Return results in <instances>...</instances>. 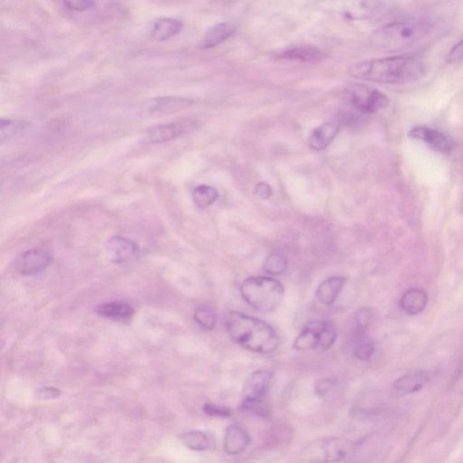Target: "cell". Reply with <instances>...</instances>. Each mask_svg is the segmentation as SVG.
<instances>
[{"mask_svg":"<svg viewBox=\"0 0 463 463\" xmlns=\"http://www.w3.org/2000/svg\"><path fill=\"white\" fill-rule=\"evenodd\" d=\"M183 28V24L178 19L162 18L154 23L151 30L152 39L157 41H166L178 35Z\"/></svg>","mask_w":463,"mask_h":463,"instance_id":"cell-20","label":"cell"},{"mask_svg":"<svg viewBox=\"0 0 463 463\" xmlns=\"http://www.w3.org/2000/svg\"><path fill=\"white\" fill-rule=\"evenodd\" d=\"M354 451V445L342 438H327L316 441L303 449L300 457L310 462H342Z\"/></svg>","mask_w":463,"mask_h":463,"instance_id":"cell-6","label":"cell"},{"mask_svg":"<svg viewBox=\"0 0 463 463\" xmlns=\"http://www.w3.org/2000/svg\"><path fill=\"white\" fill-rule=\"evenodd\" d=\"M251 444V437L241 425L231 424L226 429L223 448L226 454L238 455Z\"/></svg>","mask_w":463,"mask_h":463,"instance_id":"cell-13","label":"cell"},{"mask_svg":"<svg viewBox=\"0 0 463 463\" xmlns=\"http://www.w3.org/2000/svg\"><path fill=\"white\" fill-rule=\"evenodd\" d=\"M107 248L111 259L116 263L130 262L140 255V248L136 243L120 235L111 238L107 243Z\"/></svg>","mask_w":463,"mask_h":463,"instance_id":"cell-14","label":"cell"},{"mask_svg":"<svg viewBox=\"0 0 463 463\" xmlns=\"http://www.w3.org/2000/svg\"><path fill=\"white\" fill-rule=\"evenodd\" d=\"M337 385L334 378H324L315 385V393L321 400H330L335 394Z\"/></svg>","mask_w":463,"mask_h":463,"instance_id":"cell-30","label":"cell"},{"mask_svg":"<svg viewBox=\"0 0 463 463\" xmlns=\"http://www.w3.org/2000/svg\"><path fill=\"white\" fill-rule=\"evenodd\" d=\"M194 320L199 327L205 330H211L215 327L218 316L215 310L209 307H199L195 310Z\"/></svg>","mask_w":463,"mask_h":463,"instance_id":"cell-27","label":"cell"},{"mask_svg":"<svg viewBox=\"0 0 463 463\" xmlns=\"http://www.w3.org/2000/svg\"><path fill=\"white\" fill-rule=\"evenodd\" d=\"M428 303L427 292L419 288L409 289L402 295L400 306L408 315L415 316L422 313Z\"/></svg>","mask_w":463,"mask_h":463,"instance_id":"cell-17","label":"cell"},{"mask_svg":"<svg viewBox=\"0 0 463 463\" xmlns=\"http://www.w3.org/2000/svg\"><path fill=\"white\" fill-rule=\"evenodd\" d=\"M255 192L259 198L262 199H268L271 198L273 194V189L271 185L269 184L265 183V182H261L255 185Z\"/></svg>","mask_w":463,"mask_h":463,"instance_id":"cell-35","label":"cell"},{"mask_svg":"<svg viewBox=\"0 0 463 463\" xmlns=\"http://www.w3.org/2000/svg\"><path fill=\"white\" fill-rule=\"evenodd\" d=\"M203 410L205 414L210 415V417L224 418L229 417L232 414L231 409L214 404H205Z\"/></svg>","mask_w":463,"mask_h":463,"instance_id":"cell-32","label":"cell"},{"mask_svg":"<svg viewBox=\"0 0 463 463\" xmlns=\"http://www.w3.org/2000/svg\"><path fill=\"white\" fill-rule=\"evenodd\" d=\"M96 312L108 319L125 321L133 317L134 309L128 303L113 302L101 304L97 307Z\"/></svg>","mask_w":463,"mask_h":463,"instance_id":"cell-21","label":"cell"},{"mask_svg":"<svg viewBox=\"0 0 463 463\" xmlns=\"http://www.w3.org/2000/svg\"><path fill=\"white\" fill-rule=\"evenodd\" d=\"M344 98L353 109L363 114L376 113L390 104L385 93L362 83L350 84L344 91Z\"/></svg>","mask_w":463,"mask_h":463,"instance_id":"cell-7","label":"cell"},{"mask_svg":"<svg viewBox=\"0 0 463 463\" xmlns=\"http://www.w3.org/2000/svg\"><path fill=\"white\" fill-rule=\"evenodd\" d=\"M354 356L360 361H368L374 356L376 347L367 334L355 335Z\"/></svg>","mask_w":463,"mask_h":463,"instance_id":"cell-25","label":"cell"},{"mask_svg":"<svg viewBox=\"0 0 463 463\" xmlns=\"http://www.w3.org/2000/svg\"><path fill=\"white\" fill-rule=\"evenodd\" d=\"M218 191L208 185H198L192 192L193 201L199 208L210 207L218 200Z\"/></svg>","mask_w":463,"mask_h":463,"instance_id":"cell-23","label":"cell"},{"mask_svg":"<svg viewBox=\"0 0 463 463\" xmlns=\"http://www.w3.org/2000/svg\"><path fill=\"white\" fill-rule=\"evenodd\" d=\"M324 53L312 46H295L280 51L277 55L280 59L299 61L304 63H317L324 58Z\"/></svg>","mask_w":463,"mask_h":463,"instance_id":"cell-18","label":"cell"},{"mask_svg":"<svg viewBox=\"0 0 463 463\" xmlns=\"http://www.w3.org/2000/svg\"><path fill=\"white\" fill-rule=\"evenodd\" d=\"M287 267H288V261L286 257L280 253H272L267 257L263 263V270L272 275H283L286 272Z\"/></svg>","mask_w":463,"mask_h":463,"instance_id":"cell-26","label":"cell"},{"mask_svg":"<svg viewBox=\"0 0 463 463\" xmlns=\"http://www.w3.org/2000/svg\"><path fill=\"white\" fill-rule=\"evenodd\" d=\"M52 261L50 253L43 249H32L23 253L16 260L15 268L23 275H36L49 266Z\"/></svg>","mask_w":463,"mask_h":463,"instance_id":"cell-9","label":"cell"},{"mask_svg":"<svg viewBox=\"0 0 463 463\" xmlns=\"http://www.w3.org/2000/svg\"><path fill=\"white\" fill-rule=\"evenodd\" d=\"M240 292L248 305L262 312L277 309L285 296L282 283L266 276L250 277L243 280Z\"/></svg>","mask_w":463,"mask_h":463,"instance_id":"cell-4","label":"cell"},{"mask_svg":"<svg viewBox=\"0 0 463 463\" xmlns=\"http://www.w3.org/2000/svg\"><path fill=\"white\" fill-rule=\"evenodd\" d=\"M197 125L193 121H183L168 124L157 125L148 130L147 137L151 143H164L175 140L185 133L194 131Z\"/></svg>","mask_w":463,"mask_h":463,"instance_id":"cell-10","label":"cell"},{"mask_svg":"<svg viewBox=\"0 0 463 463\" xmlns=\"http://www.w3.org/2000/svg\"><path fill=\"white\" fill-rule=\"evenodd\" d=\"M347 278L343 276H332L323 280L317 287L316 296L323 305L330 306L339 298L342 292Z\"/></svg>","mask_w":463,"mask_h":463,"instance_id":"cell-16","label":"cell"},{"mask_svg":"<svg viewBox=\"0 0 463 463\" xmlns=\"http://www.w3.org/2000/svg\"><path fill=\"white\" fill-rule=\"evenodd\" d=\"M349 72L358 80L397 86L424 78L427 66L414 57L397 56L354 63Z\"/></svg>","mask_w":463,"mask_h":463,"instance_id":"cell-1","label":"cell"},{"mask_svg":"<svg viewBox=\"0 0 463 463\" xmlns=\"http://www.w3.org/2000/svg\"><path fill=\"white\" fill-rule=\"evenodd\" d=\"M430 377L425 371L411 372L398 378L393 385V392L398 397H407L421 391L428 384Z\"/></svg>","mask_w":463,"mask_h":463,"instance_id":"cell-12","label":"cell"},{"mask_svg":"<svg viewBox=\"0 0 463 463\" xmlns=\"http://www.w3.org/2000/svg\"><path fill=\"white\" fill-rule=\"evenodd\" d=\"M225 326L230 337L243 349L262 355L275 353L280 339L265 321L238 312L228 313Z\"/></svg>","mask_w":463,"mask_h":463,"instance_id":"cell-2","label":"cell"},{"mask_svg":"<svg viewBox=\"0 0 463 463\" xmlns=\"http://www.w3.org/2000/svg\"><path fill=\"white\" fill-rule=\"evenodd\" d=\"M337 333L330 321L313 320L307 323L293 343L297 350H327L335 344Z\"/></svg>","mask_w":463,"mask_h":463,"instance_id":"cell-5","label":"cell"},{"mask_svg":"<svg viewBox=\"0 0 463 463\" xmlns=\"http://www.w3.org/2000/svg\"><path fill=\"white\" fill-rule=\"evenodd\" d=\"M449 63H458L463 62V39L452 47L447 56Z\"/></svg>","mask_w":463,"mask_h":463,"instance_id":"cell-34","label":"cell"},{"mask_svg":"<svg viewBox=\"0 0 463 463\" xmlns=\"http://www.w3.org/2000/svg\"><path fill=\"white\" fill-rule=\"evenodd\" d=\"M374 319V313L370 309L364 307L358 310L355 317V335L357 334H366Z\"/></svg>","mask_w":463,"mask_h":463,"instance_id":"cell-29","label":"cell"},{"mask_svg":"<svg viewBox=\"0 0 463 463\" xmlns=\"http://www.w3.org/2000/svg\"><path fill=\"white\" fill-rule=\"evenodd\" d=\"M275 374L272 370L253 372L243 387L245 400H263L272 387Z\"/></svg>","mask_w":463,"mask_h":463,"instance_id":"cell-11","label":"cell"},{"mask_svg":"<svg viewBox=\"0 0 463 463\" xmlns=\"http://www.w3.org/2000/svg\"><path fill=\"white\" fill-rule=\"evenodd\" d=\"M431 30L430 23L422 20L393 22L375 32L373 43L377 49L395 52L422 41L430 34Z\"/></svg>","mask_w":463,"mask_h":463,"instance_id":"cell-3","label":"cell"},{"mask_svg":"<svg viewBox=\"0 0 463 463\" xmlns=\"http://www.w3.org/2000/svg\"><path fill=\"white\" fill-rule=\"evenodd\" d=\"M181 441L185 447L192 451H207L211 447V440L209 436L200 431H191L185 432L181 436Z\"/></svg>","mask_w":463,"mask_h":463,"instance_id":"cell-22","label":"cell"},{"mask_svg":"<svg viewBox=\"0 0 463 463\" xmlns=\"http://www.w3.org/2000/svg\"><path fill=\"white\" fill-rule=\"evenodd\" d=\"M409 136L422 141L440 153L449 154L455 147L454 141L451 137L430 127H414L409 131Z\"/></svg>","mask_w":463,"mask_h":463,"instance_id":"cell-8","label":"cell"},{"mask_svg":"<svg viewBox=\"0 0 463 463\" xmlns=\"http://www.w3.org/2000/svg\"><path fill=\"white\" fill-rule=\"evenodd\" d=\"M63 3L67 9L80 12L86 11L96 5L94 0H63Z\"/></svg>","mask_w":463,"mask_h":463,"instance_id":"cell-33","label":"cell"},{"mask_svg":"<svg viewBox=\"0 0 463 463\" xmlns=\"http://www.w3.org/2000/svg\"><path fill=\"white\" fill-rule=\"evenodd\" d=\"M22 123L12 120L2 119L0 121V138L2 143L9 140L21 130Z\"/></svg>","mask_w":463,"mask_h":463,"instance_id":"cell-31","label":"cell"},{"mask_svg":"<svg viewBox=\"0 0 463 463\" xmlns=\"http://www.w3.org/2000/svg\"><path fill=\"white\" fill-rule=\"evenodd\" d=\"M191 101L181 99V98H162L155 103L152 108V113L158 115H164L168 113H173L179 110L184 109V108L189 106Z\"/></svg>","mask_w":463,"mask_h":463,"instance_id":"cell-24","label":"cell"},{"mask_svg":"<svg viewBox=\"0 0 463 463\" xmlns=\"http://www.w3.org/2000/svg\"><path fill=\"white\" fill-rule=\"evenodd\" d=\"M235 32V28L232 24L219 23L205 32L198 43V47L201 49H214L234 35Z\"/></svg>","mask_w":463,"mask_h":463,"instance_id":"cell-19","label":"cell"},{"mask_svg":"<svg viewBox=\"0 0 463 463\" xmlns=\"http://www.w3.org/2000/svg\"><path fill=\"white\" fill-rule=\"evenodd\" d=\"M340 125L335 121H330L314 128L309 138L310 147L313 151L326 150L340 133Z\"/></svg>","mask_w":463,"mask_h":463,"instance_id":"cell-15","label":"cell"},{"mask_svg":"<svg viewBox=\"0 0 463 463\" xmlns=\"http://www.w3.org/2000/svg\"><path fill=\"white\" fill-rule=\"evenodd\" d=\"M241 408L243 412L255 415V417L268 418L271 415V411H270L268 405L265 403V398L263 400H243Z\"/></svg>","mask_w":463,"mask_h":463,"instance_id":"cell-28","label":"cell"}]
</instances>
